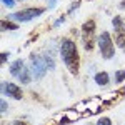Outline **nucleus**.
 Returning <instances> with one entry per match:
<instances>
[{"instance_id": "nucleus-1", "label": "nucleus", "mask_w": 125, "mask_h": 125, "mask_svg": "<svg viewBox=\"0 0 125 125\" xmlns=\"http://www.w3.org/2000/svg\"><path fill=\"white\" fill-rule=\"evenodd\" d=\"M60 53H62V58H63V62H65V65L68 67V70L75 75L78 72V53H77V45H75V42L65 39L62 42Z\"/></svg>"}, {"instance_id": "nucleus-2", "label": "nucleus", "mask_w": 125, "mask_h": 125, "mask_svg": "<svg viewBox=\"0 0 125 125\" xmlns=\"http://www.w3.org/2000/svg\"><path fill=\"white\" fill-rule=\"evenodd\" d=\"M98 48H100V53H102V57L108 60V58H112L115 55V47H114V40L110 37V33L108 32H102L100 33V37H98Z\"/></svg>"}, {"instance_id": "nucleus-3", "label": "nucleus", "mask_w": 125, "mask_h": 125, "mask_svg": "<svg viewBox=\"0 0 125 125\" xmlns=\"http://www.w3.org/2000/svg\"><path fill=\"white\" fill-rule=\"evenodd\" d=\"M30 62H32V73H33V77L37 78V80H40V78L45 77V73H47V63H45V60H43V57H39V55H35V53H32L30 55Z\"/></svg>"}, {"instance_id": "nucleus-4", "label": "nucleus", "mask_w": 125, "mask_h": 125, "mask_svg": "<svg viewBox=\"0 0 125 125\" xmlns=\"http://www.w3.org/2000/svg\"><path fill=\"white\" fill-rule=\"evenodd\" d=\"M45 12V9H27V10H20L17 13H10V19L19 20V22H30V20L40 17L42 13Z\"/></svg>"}, {"instance_id": "nucleus-5", "label": "nucleus", "mask_w": 125, "mask_h": 125, "mask_svg": "<svg viewBox=\"0 0 125 125\" xmlns=\"http://www.w3.org/2000/svg\"><path fill=\"white\" fill-rule=\"evenodd\" d=\"M94 30H95V20H87L82 27V37L87 50L94 48Z\"/></svg>"}, {"instance_id": "nucleus-6", "label": "nucleus", "mask_w": 125, "mask_h": 125, "mask_svg": "<svg viewBox=\"0 0 125 125\" xmlns=\"http://www.w3.org/2000/svg\"><path fill=\"white\" fill-rule=\"evenodd\" d=\"M2 95H9L15 100H22L23 94H22L20 87H17L15 83H2Z\"/></svg>"}, {"instance_id": "nucleus-7", "label": "nucleus", "mask_w": 125, "mask_h": 125, "mask_svg": "<svg viewBox=\"0 0 125 125\" xmlns=\"http://www.w3.org/2000/svg\"><path fill=\"white\" fill-rule=\"evenodd\" d=\"M23 65H25L23 60H22V58H17L15 62L10 63V73H12L13 77H19V73H20V70L23 68Z\"/></svg>"}, {"instance_id": "nucleus-8", "label": "nucleus", "mask_w": 125, "mask_h": 125, "mask_svg": "<svg viewBox=\"0 0 125 125\" xmlns=\"http://www.w3.org/2000/svg\"><path fill=\"white\" fill-rule=\"evenodd\" d=\"M30 72H32V68L23 65V68L20 70V73H19V78H20L22 83H30V80H32V73Z\"/></svg>"}, {"instance_id": "nucleus-9", "label": "nucleus", "mask_w": 125, "mask_h": 125, "mask_svg": "<svg viewBox=\"0 0 125 125\" xmlns=\"http://www.w3.org/2000/svg\"><path fill=\"white\" fill-rule=\"evenodd\" d=\"M94 80L97 82V85L104 87V85L108 83V73H107V72H100V73H97L95 77H94Z\"/></svg>"}, {"instance_id": "nucleus-10", "label": "nucleus", "mask_w": 125, "mask_h": 125, "mask_svg": "<svg viewBox=\"0 0 125 125\" xmlns=\"http://www.w3.org/2000/svg\"><path fill=\"white\" fill-rule=\"evenodd\" d=\"M112 23H114V29H115V32H118V33H124L125 25H124V22H122V19H120V17H114Z\"/></svg>"}, {"instance_id": "nucleus-11", "label": "nucleus", "mask_w": 125, "mask_h": 125, "mask_svg": "<svg viewBox=\"0 0 125 125\" xmlns=\"http://www.w3.org/2000/svg\"><path fill=\"white\" fill-rule=\"evenodd\" d=\"M19 25L13 23V22H7V20H2V30H17Z\"/></svg>"}, {"instance_id": "nucleus-12", "label": "nucleus", "mask_w": 125, "mask_h": 125, "mask_svg": "<svg viewBox=\"0 0 125 125\" xmlns=\"http://www.w3.org/2000/svg\"><path fill=\"white\" fill-rule=\"evenodd\" d=\"M43 60H45V63H47V67L50 68V70H53V68H55V62H53V58L50 57L48 53H43Z\"/></svg>"}, {"instance_id": "nucleus-13", "label": "nucleus", "mask_w": 125, "mask_h": 125, "mask_svg": "<svg viewBox=\"0 0 125 125\" xmlns=\"http://www.w3.org/2000/svg\"><path fill=\"white\" fill-rule=\"evenodd\" d=\"M115 43H117V47L125 48V33H118V35H117Z\"/></svg>"}, {"instance_id": "nucleus-14", "label": "nucleus", "mask_w": 125, "mask_h": 125, "mask_svg": "<svg viewBox=\"0 0 125 125\" xmlns=\"http://www.w3.org/2000/svg\"><path fill=\"white\" fill-rule=\"evenodd\" d=\"M125 80V70H118V72H115V82L117 83H122Z\"/></svg>"}, {"instance_id": "nucleus-15", "label": "nucleus", "mask_w": 125, "mask_h": 125, "mask_svg": "<svg viewBox=\"0 0 125 125\" xmlns=\"http://www.w3.org/2000/svg\"><path fill=\"white\" fill-rule=\"evenodd\" d=\"M97 125H112V122H110V118L104 117V118H100V120L97 122Z\"/></svg>"}, {"instance_id": "nucleus-16", "label": "nucleus", "mask_w": 125, "mask_h": 125, "mask_svg": "<svg viewBox=\"0 0 125 125\" xmlns=\"http://www.w3.org/2000/svg\"><path fill=\"white\" fill-rule=\"evenodd\" d=\"M3 2V5H7V7H15V0H2Z\"/></svg>"}, {"instance_id": "nucleus-17", "label": "nucleus", "mask_w": 125, "mask_h": 125, "mask_svg": "<svg viewBox=\"0 0 125 125\" xmlns=\"http://www.w3.org/2000/svg\"><path fill=\"white\" fill-rule=\"evenodd\" d=\"M78 5H80V2H75V3H72V5H70V9H68V12L67 13H72V12H73V10L77 9Z\"/></svg>"}, {"instance_id": "nucleus-18", "label": "nucleus", "mask_w": 125, "mask_h": 125, "mask_svg": "<svg viewBox=\"0 0 125 125\" xmlns=\"http://www.w3.org/2000/svg\"><path fill=\"white\" fill-rule=\"evenodd\" d=\"M0 108H2V112H7L9 105H7V102H5V100H2V104H0Z\"/></svg>"}, {"instance_id": "nucleus-19", "label": "nucleus", "mask_w": 125, "mask_h": 125, "mask_svg": "<svg viewBox=\"0 0 125 125\" xmlns=\"http://www.w3.org/2000/svg\"><path fill=\"white\" fill-rule=\"evenodd\" d=\"M9 58V52H2V63H5Z\"/></svg>"}, {"instance_id": "nucleus-20", "label": "nucleus", "mask_w": 125, "mask_h": 125, "mask_svg": "<svg viewBox=\"0 0 125 125\" xmlns=\"http://www.w3.org/2000/svg\"><path fill=\"white\" fill-rule=\"evenodd\" d=\"M63 22H65V17H60V19L53 23V27H58V25H60V23H63Z\"/></svg>"}, {"instance_id": "nucleus-21", "label": "nucleus", "mask_w": 125, "mask_h": 125, "mask_svg": "<svg viewBox=\"0 0 125 125\" xmlns=\"http://www.w3.org/2000/svg\"><path fill=\"white\" fill-rule=\"evenodd\" d=\"M12 125H27V124H25V122H20V120H15Z\"/></svg>"}, {"instance_id": "nucleus-22", "label": "nucleus", "mask_w": 125, "mask_h": 125, "mask_svg": "<svg viewBox=\"0 0 125 125\" xmlns=\"http://www.w3.org/2000/svg\"><path fill=\"white\" fill-rule=\"evenodd\" d=\"M120 9H125V0L122 2V3H120Z\"/></svg>"}, {"instance_id": "nucleus-23", "label": "nucleus", "mask_w": 125, "mask_h": 125, "mask_svg": "<svg viewBox=\"0 0 125 125\" xmlns=\"http://www.w3.org/2000/svg\"><path fill=\"white\" fill-rule=\"evenodd\" d=\"M87 125H94V124H87Z\"/></svg>"}]
</instances>
